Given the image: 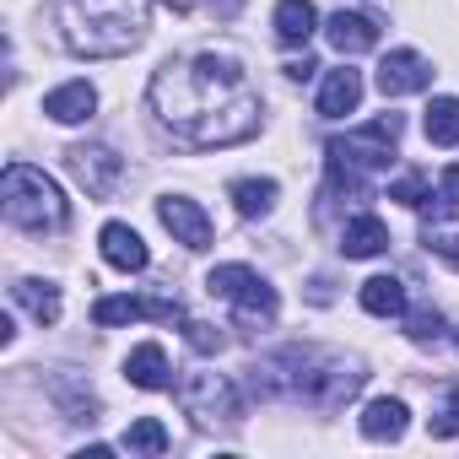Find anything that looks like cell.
Returning a JSON list of instances; mask_svg holds the SVG:
<instances>
[{
    "instance_id": "6da1fadb",
    "label": "cell",
    "mask_w": 459,
    "mask_h": 459,
    "mask_svg": "<svg viewBox=\"0 0 459 459\" xmlns=\"http://www.w3.org/2000/svg\"><path fill=\"white\" fill-rule=\"evenodd\" d=\"M152 108L189 141V146H238L260 130V98L238 76L233 60H173L152 76Z\"/></svg>"
},
{
    "instance_id": "7a4b0ae2",
    "label": "cell",
    "mask_w": 459,
    "mask_h": 459,
    "mask_svg": "<svg viewBox=\"0 0 459 459\" xmlns=\"http://www.w3.org/2000/svg\"><path fill=\"white\" fill-rule=\"evenodd\" d=\"M65 49L87 60H119L146 39V0H55Z\"/></svg>"
},
{
    "instance_id": "3957f363",
    "label": "cell",
    "mask_w": 459,
    "mask_h": 459,
    "mask_svg": "<svg viewBox=\"0 0 459 459\" xmlns=\"http://www.w3.org/2000/svg\"><path fill=\"white\" fill-rule=\"evenodd\" d=\"M265 373H271V389H281L303 405H319V411H330L362 389V368L335 351H319V346H287L265 362Z\"/></svg>"
},
{
    "instance_id": "277c9868",
    "label": "cell",
    "mask_w": 459,
    "mask_h": 459,
    "mask_svg": "<svg viewBox=\"0 0 459 459\" xmlns=\"http://www.w3.org/2000/svg\"><path fill=\"white\" fill-rule=\"evenodd\" d=\"M0 205H6V221L28 227V233H44V227L65 221L60 184L44 168H33V162H12L6 168V178H0Z\"/></svg>"
},
{
    "instance_id": "5b68a950",
    "label": "cell",
    "mask_w": 459,
    "mask_h": 459,
    "mask_svg": "<svg viewBox=\"0 0 459 459\" xmlns=\"http://www.w3.org/2000/svg\"><path fill=\"white\" fill-rule=\"evenodd\" d=\"M394 141H400V114H384V119H373V125L351 130L346 141H330V152H335V157H346V162H362V168H389Z\"/></svg>"
},
{
    "instance_id": "8992f818",
    "label": "cell",
    "mask_w": 459,
    "mask_h": 459,
    "mask_svg": "<svg viewBox=\"0 0 459 459\" xmlns=\"http://www.w3.org/2000/svg\"><path fill=\"white\" fill-rule=\"evenodd\" d=\"M178 400L195 421H227V416H238V394L233 384H227L221 373H195L178 384Z\"/></svg>"
},
{
    "instance_id": "52a82bcc",
    "label": "cell",
    "mask_w": 459,
    "mask_h": 459,
    "mask_svg": "<svg viewBox=\"0 0 459 459\" xmlns=\"http://www.w3.org/2000/svg\"><path fill=\"white\" fill-rule=\"evenodd\" d=\"M65 157H71V173L82 178V189H87L92 200H108L114 184L125 178V162H119L108 146H71Z\"/></svg>"
},
{
    "instance_id": "ba28073f",
    "label": "cell",
    "mask_w": 459,
    "mask_h": 459,
    "mask_svg": "<svg viewBox=\"0 0 459 459\" xmlns=\"http://www.w3.org/2000/svg\"><path fill=\"white\" fill-rule=\"evenodd\" d=\"M157 216H162V227L173 233V244H184V249H211V216H205L195 200L162 195V200H157Z\"/></svg>"
},
{
    "instance_id": "9c48e42d",
    "label": "cell",
    "mask_w": 459,
    "mask_h": 459,
    "mask_svg": "<svg viewBox=\"0 0 459 459\" xmlns=\"http://www.w3.org/2000/svg\"><path fill=\"white\" fill-rule=\"evenodd\" d=\"M427 82H432V65H427L416 49H394V55H384V65H378V92H384V98L421 92Z\"/></svg>"
},
{
    "instance_id": "30bf717a",
    "label": "cell",
    "mask_w": 459,
    "mask_h": 459,
    "mask_svg": "<svg viewBox=\"0 0 459 459\" xmlns=\"http://www.w3.org/2000/svg\"><path fill=\"white\" fill-rule=\"evenodd\" d=\"M98 244H103V260H108L114 271H125V276L152 265V255H146V244H141V233H135L130 221H108L103 233H98Z\"/></svg>"
},
{
    "instance_id": "8fae6325",
    "label": "cell",
    "mask_w": 459,
    "mask_h": 459,
    "mask_svg": "<svg viewBox=\"0 0 459 459\" xmlns=\"http://www.w3.org/2000/svg\"><path fill=\"white\" fill-rule=\"evenodd\" d=\"M389 249V227L378 221V216H351L346 227H341V255L346 260H373V255H384Z\"/></svg>"
},
{
    "instance_id": "7c38bea8",
    "label": "cell",
    "mask_w": 459,
    "mask_h": 459,
    "mask_svg": "<svg viewBox=\"0 0 459 459\" xmlns=\"http://www.w3.org/2000/svg\"><path fill=\"white\" fill-rule=\"evenodd\" d=\"M325 39H330L341 55H362V49L378 44V22L362 17V12H335V17L325 22Z\"/></svg>"
},
{
    "instance_id": "4fadbf2b",
    "label": "cell",
    "mask_w": 459,
    "mask_h": 459,
    "mask_svg": "<svg viewBox=\"0 0 459 459\" xmlns=\"http://www.w3.org/2000/svg\"><path fill=\"white\" fill-rule=\"evenodd\" d=\"M92 108H98L92 82H65V87H55V92L44 98V114H49L55 125H82Z\"/></svg>"
},
{
    "instance_id": "5bb4252c",
    "label": "cell",
    "mask_w": 459,
    "mask_h": 459,
    "mask_svg": "<svg viewBox=\"0 0 459 459\" xmlns=\"http://www.w3.org/2000/svg\"><path fill=\"white\" fill-rule=\"evenodd\" d=\"M125 378H130L135 389H168V384H173V373H168V351H162L157 341H141V346L125 357Z\"/></svg>"
},
{
    "instance_id": "9a60e30c",
    "label": "cell",
    "mask_w": 459,
    "mask_h": 459,
    "mask_svg": "<svg viewBox=\"0 0 459 459\" xmlns=\"http://www.w3.org/2000/svg\"><path fill=\"white\" fill-rule=\"evenodd\" d=\"M405 427H411V411H405V400H368V411H362V437H373V443H394V437H405Z\"/></svg>"
},
{
    "instance_id": "2e32d148",
    "label": "cell",
    "mask_w": 459,
    "mask_h": 459,
    "mask_svg": "<svg viewBox=\"0 0 459 459\" xmlns=\"http://www.w3.org/2000/svg\"><path fill=\"white\" fill-rule=\"evenodd\" d=\"M362 103V76L357 71H330L325 76V92H319V114L325 119H341Z\"/></svg>"
},
{
    "instance_id": "e0dca14e",
    "label": "cell",
    "mask_w": 459,
    "mask_h": 459,
    "mask_svg": "<svg viewBox=\"0 0 459 459\" xmlns=\"http://www.w3.org/2000/svg\"><path fill=\"white\" fill-rule=\"evenodd\" d=\"M314 28H319L314 0H281V6H276V39L281 44H308Z\"/></svg>"
},
{
    "instance_id": "ac0fdd59",
    "label": "cell",
    "mask_w": 459,
    "mask_h": 459,
    "mask_svg": "<svg viewBox=\"0 0 459 459\" xmlns=\"http://www.w3.org/2000/svg\"><path fill=\"white\" fill-rule=\"evenodd\" d=\"M362 308H368L373 319H400V314H405V281H394V276L362 281Z\"/></svg>"
},
{
    "instance_id": "d6986e66",
    "label": "cell",
    "mask_w": 459,
    "mask_h": 459,
    "mask_svg": "<svg viewBox=\"0 0 459 459\" xmlns=\"http://www.w3.org/2000/svg\"><path fill=\"white\" fill-rule=\"evenodd\" d=\"M12 303L28 308L39 325H55L60 319V287H49V281H12Z\"/></svg>"
},
{
    "instance_id": "ffe728a7",
    "label": "cell",
    "mask_w": 459,
    "mask_h": 459,
    "mask_svg": "<svg viewBox=\"0 0 459 459\" xmlns=\"http://www.w3.org/2000/svg\"><path fill=\"white\" fill-rule=\"evenodd\" d=\"M421 130H427L432 146H459V98H432Z\"/></svg>"
},
{
    "instance_id": "44dd1931",
    "label": "cell",
    "mask_w": 459,
    "mask_h": 459,
    "mask_svg": "<svg viewBox=\"0 0 459 459\" xmlns=\"http://www.w3.org/2000/svg\"><path fill=\"white\" fill-rule=\"evenodd\" d=\"M276 178H238L233 184V205H238V216H265L271 205H276Z\"/></svg>"
},
{
    "instance_id": "7402d4cb",
    "label": "cell",
    "mask_w": 459,
    "mask_h": 459,
    "mask_svg": "<svg viewBox=\"0 0 459 459\" xmlns=\"http://www.w3.org/2000/svg\"><path fill=\"white\" fill-rule=\"evenodd\" d=\"M130 319H146V303H141V298H98V303H92V325H98V330L130 325Z\"/></svg>"
},
{
    "instance_id": "603a6c76",
    "label": "cell",
    "mask_w": 459,
    "mask_h": 459,
    "mask_svg": "<svg viewBox=\"0 0 459 459\" xmlns=\"http://www.w3.org/2000/svg\"><path fill=\"white\" fill-rule=\"evenodd\" d=\"M249 281H255V271H249V265H216V271L205 276V292H211V298H221V303H233Z\"/></svg>"
},
{
    "instance_id": "cb8c5ba5",
    "label": "cell",
    "mask_w": 459,
    "mask_h": 459,
    "mask_svg": "<svg viewBox=\"0 0 459 459\" xmlns=\"http://www.w3.org/2000/svg\"><path fill=\"white\" fill-rule=\"evenodd\" d=\"M125 448H130V454H162V448H168V427H162L157 416H141V421H130Z\"/></svg>"
},
{
    "instance_id": "d4e9b609",
    "label": "cell",
    "mask_w": 459,
    "mask_h": 459,
    "mask_svg": "<svg viewBox=\"0 0 459 459\" xmlns=\"http://www.w3.org/2000/svg\"><path fill=\"white\" fill-rule=\"evenodd\" d=\"M427 432H432V437H459V389L443 394V405L427 416Z\"/></svg>"
},
{
    "instance_id": "484cf974",
    "label": "cell",
    "mask_w": 459,
    "mask_h": 459,
    "mask_svg": "<svg viewBox=\"0 0 459 459\" xmlns=\"http://www.w3.org/2000/svg\"><path fill=\"white\" fill-rule=\"evenodd\" d=\"M389 200H400V205H411V211H416V205H427V200H432V189H427V178H421V173H405V178H394V184H389Z\"/></svg>"
},
{
    "instance_id": "4316f807",
    "label": "cell",
    "mask_w": 459,
    "mask_h": 459,
    "mask_svg": "<svg viewBox=\"0 0 459 459\" xmlns=\"http://www.w3.org/2000/svg\"><path fill=\"white\" fill-rule=\"evenodd\" d=\"M184 341H189L195 351H221V330L205 325V319H184Z\"/></svg>"
},
{
    "instance_id": "83f0119b",
    "label": "cell",
    "mask_w": 459,
    "mask_h": 459,
    "mask_svg": "<svg viewBox=\"0 0 459 459\" xmlns=\"http://www.w3.org/2000/svg\"><path fill=\"white\" fill-rule=\"evenodd\" d=\"M427 249L443 255V260L459 271V233H448V227H432V233H427Z\"/></svg>"
},
{
    "instance_id": "f1b7e54d",
    "label": "cell",
    "mask_w": 459,
    "mask_h": 459,
    "mask_svg": "<svg viewBox=\"0 0 459 459\" xmlns=\"http://www.w3.org/2000/svg\"><path fill=\"white\" fill-rule=\"evenodd\" d=\"M405 325H411V341H437V335H443V319H437L432 308H416Z\"/></svg>"
},
{
    "instance_id": "f546056e",
    "label": "cell",
    "mask_w": 459,
    "mask_h": 459,
    "mask_svg": "<svg viewBox=\"0 0 459 459\" xmlns=\"http://www.w3.org/2000/svg\"><path fill=\"white\" fill-rule=\"evenodd\" d=\"M314 71H319V65H314V55H298V60H287V76H292V82H308Z\"/></svg>"
},
{
    "instance_id": "4dcf8cb0",
    "label": "cell",
    "mask_w": 459,
    "mask_h": 459,
    "mask_svg": "<svg viewBox=\"0 0 459 459\" xmlns=\"http://www.w3.org/2000/svg\"><path fill=\"white\" fill-rule=\"evenodd\" d=\"M437 189H443V200H448V205H459V168H443Z\"/></svg>"
},
{
    "instance_id": "1f68e13d",
    "label": "cell",
    "mask_w": 459,
    "mask_h": 459,
    "mask_svg": "<svg viewBox=\"0 0 459 459\" xmlns=\"http://www.w3.org/2000/svg\"><path fill=\"white\" fill-rule=\"evenodd\" d=\"M168 6H173V12H189V6H200V0H168Z\"/></svg>"
}]
</instances>
